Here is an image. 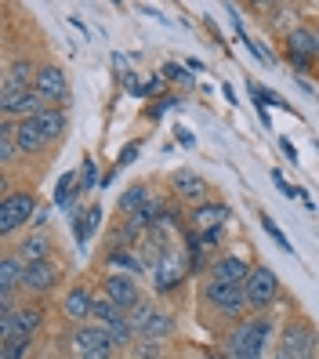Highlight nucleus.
Segmentation results:
<instances>
[{
    "label": "nucleus",
    "instance_id": "obj_37",
    "mask_svg": "<svg viewBox=\"0 0 319 359\" xmlns=\"http://www.w3.org/2000/svg\"><path fill=\"white\" fill-rule=\"evenodd\" d=\"M276 359H308V355H297V352H290V348H280V352H276Z\"/></svg>",
    "mask_w": 319,
    "mask_h": 359
},
{
    "label": "nucleus",
    "instance_id": "obj_12",
    "mask_svg": "<svg viewBox=\"0 0 319 359\" xmlns=\"http://www.w3.org/2000/svg\"><path fill=\"white\" fill-rule=\"evenodd\" d=\"M102 290H105V298H109L113 305H120L123 312H131L142 302V290H138L135 276H127V272H109V276H102Z\"/></svg>",
    "mask_w": 319,
    "mask_h": 359
},
{
    "label": "nucleus",
    "instance_id": "obj_11",
    "mask_svg": "<svg viewBox=\"0 0 319 359\" xmlns=\"http://www.w3.org/2000/svg\"><path fill=\"white\" fill-rule=\"evenodd\" d=\"M48 105L44 98H40L36 91H15V95H0V113H4V120L18 123V120H33L40 116Z\"/></svg>",
    "mask_w": 319,
    "mask_h": 359
},
{
    "label": "nucleus",
    "instance_id": "obj_8",
    "mask_svg": "<svg viewBox=\"0 0 319 359\" xmlns=\"http://www.w3.org/2000/svg\"><path fill=\"white\" fill-rule=\"evenodd\" d=\"M189 272L193 269L185 265L182 250L178 247H163V255L153 262V287H156V294H175L185 283Z\"/></svg>",
    "mask_w": 319,
    "mask_h": 359
},
{
    "label": "nucleus",
    "instance_id": "obj_36",
    "mask_svg": "<svg viewBox=\"0 0 319 359\" xmlns=\"http://www.w3.org/2000/svg\"><path fill=\"white\" fill-rule=\"evenodd\" d=\"M175 135H178V142H182V145H189V149H193V145H196V138L189 135V128H175Z\"/></svg>",
    "mask_w": 319,
    "mask_h": 359
},
{
    "label": "nucleus",
    "instance_id": "obj_27",
    "mask_svg": "<svg viewBox=\"0 0 319 359\" xmlns=\"http://www.w3.org/2000/svg\"><path fill=\"white\" fill-rule=\"evenodd\" d=\"M247 91H250V98H254V105H258V109H262V105H276V109L294 113V105H287L280 95H272L269 88H262V83H254V80H250V88H247Z\"/></svg>",
    "mask_w": 319,
    "mask_h": 359
},
{
    "label": "nucleus",
    "instance_id": "obj_26",
    "mask_svg": "<svg viewBox=\"0 0 319 359\" xmlns=\"http://www.w3.org/2000/svg\"><path fill=\"white\" fill-rule=\"evenodd\" d=\"M73 185H80V175L76 171H66V175L58 178V185H55V207H69L73 193H80V189H73Z\"/></svg>",
    "mask_w": 319,
    "mask_h": 359
},
{
    "label": "nucleus",
    "instance_id": "obj_29",
    "mask_svg": "<svg viewBox=\"0 0 319 359\" xmlns=\"http://www.w3.org/2000/svg\"><path fill=\"white\" fill-rule=\"evenodd\" d=\"M142 149H145V138H135V142H127L123 149H120V156H116V171H123V167H131L138 156H142Z\"/></svg>",
    "mask_w": 319,
    "mask_h": 359
},
{
    "label": "nucleus",
    "instance_id": "obj_33",
    "mask_svg": "<svg viewBox=\"0 0 319 359\" xmlns=\"http://www.w3.org/2000/svg\"><path fill=\"white\" fill-rule=\"evenodd\" d=\"M262 225H265V232H269V236H272L276 243H280V247L287 250V255H294V247H290V240L283 236V232H280V229H276V222H272V218H265V215H262Z\"/></svg>",
    "mask_w": 319,
    "mask_h": 359
},
{
    "label": "nucleus",
    "instance_id": "obj_23",
    "mask_svg": "<svg viewBox=\"0 0 319 359\" xmlns=\"http://www.w3.org/2000/svg\"><path fill=\"white\" fill-rule=\"evenodd\" d=\"M149 203H153V196H149V185L145 182H135V185H127V193L120 196V215L123 218H131V215H138V210H145Z\"/></svg>",
    "mask_w": 319,
    "mask_h": 359
},
{
    "label": "nucleus",
    "instance_id": "obj_38",
    "mask_svg": "<svg viewBox=\"0 0 319 359\" xmlns=\"http://www.w3.org/2000/svg\"><path fill=\"white\" fill-rule=\"evenodd\" d=\"M222 95H225V102H229V105H232V102H236V91H232V88H229V83H222Z\"/></svg>",
    "mask_w": 319,
    "mask_h": 359
},
{
    "label": "nucleus",
    "instance_id": "obj_31",
    "mask_svg": "<svg viewBox=\"0 0 319 359\" xmlns=\"http://www.w3.org/2000/svg\"><path fill=\"white\" fill-rule=\"evenodd\" d=\"M80 193H88V189H98V171H95V160L83 156V167H80Z\"/></svg>",
    "mask_w": 319,
    "mask_h": 359
},
{
    "label": "nucleus",
    "instance_id": "obj_21",
    "mask_svg": "<svg viewBox=\"0 0 319 359\" xmlns=\"http://www.w3.org/2000/svg\"><path fill=\"white\" fill-rule=\"evenodd\" d=\"M33 123H36V131L44 135L51 145H58L62 135L69 131V113L66 109H44L40 116H33Z\"/></svg>",
    "mask_w": 319,
    "mask_h": 359
},
{
    "label": "nucleus",
    "instance_id": "obj_15",
    "mask_svg": "<svg viewBox=\"0 0 319 359\" xmlns=\"http://www.w3.org/2000/svg\"><path fill=\"white\" fill-rule=\"evenodd\" d=\"M58 283H62V269H58L55 262L26 265V283H22L26 294H36V298H44V294H51Z\"/></svg>",
    "mask_w": 319,
    "mask_h": 359
},
{
    "label": "nucleus",
    "instance_id": "obj_19",
    "mask_svg": "<svg viewBox=\"0 0 319 359\" xmlns=\"http://www.w3.org/2000/svg\"><path fill=\"white\" fill-rule=\"evenodd\" d=\"M15 142H18V153L22 156H44L51 149V142L36 131L33 120H18L15 123Z\"/></svg>",
    "mask_w": 319,
    "mask_h": 359
},
{
    "label": "nucleus",
    "instance_id": "obj_13",
    "mask_svg": "<svg viewBox=\"0 0 319 359\" xmlns=\"http://www.w3.org/2000/svg\"><path fill=\"white\" fill-rule=\"evenodd\" d=\"M171 193H175V200H182L189 207H200V203H207V182L193 167H178V171H171Z\"/></svg>",
    "mask_w": 319,
    "mask_h": 359
},
{
    "label": "nucleus",
    "instance_id": "obj_25",
    "mask_svg": "<svg viewBox=\"0 0 319 359\" xmlns=\"http://www.w3.org/2000/svg\"><path fill=\"white\" fill-rule=\"evenodd\" d=\"M91 320L105 330V327H113V323H120V320H127V312L120 309V305H113L109 298H98L95 302V312H91Z\"/></svg>",
    "mask_w": 319,
    "mask_h": 359
},
{
    "label": "nucleus",
    "instance_id": "obj_1",
    "mask_svg": "<svg viewBox=\"0 0 319 359\" xmlns=\"http://www.w3.org/2000/svg\"><path fill=\"white\" fill-rule=\"evenodd\" d=\"M272 323L265 316H243L225 330V359H265Z\"/></svg>",
    "mask_w": 319,
    "mask_h": 359
},
{
    "label": "nucleus",
    "instance_id": "obj_7",
    "mask_svg": "<svg viewBox=\"0 0 319 359\" xmlns=\"http://www.w3.org/2000/svg\"><path fill=\"white\" fill-rule=\"evenodd\" d=\"M33 91L44 98L48 109H66V102H69V76H66V69H62L58 62H40Z\"/></svg>",
    "mask_w": 319,
    "mask_h": 359
},
{
    "label": "nucleus",
    "instance_id": "obj_14",
    "mask_svg": "<svg viewBox=\"0 0 319 359\" xmlns=\"http://www.w3.org/2000/svg\"><path fill=\"white\" fill-rule=\"evenodd\" d=\"M36 62L33 58H11L4 66V80H0V95H15V91H33L36 83Z\"/></svg>",
    "mask_w": 319,
    "mask_h": 359
},
{
    "label": "nucleus",
    "instance_id": "obj_3",
    "mask_svg": "<svg viewBox=\"0 0 319 359\" xmlns=\"http://www.w3.org/2000/svg\"><path fill=\"white\" fill-rule=\"evenodd\" d=\"M33 218H36V193L33 189H11V193H4V200H0V236L11 240Z\"/></svg>",
    "mask_w": 319,
    "mask_h": 359
},
{
    "label": "nucleus",
    "instance_id": "obj_24",
    "mask_svg": "<svg viewBox=\"0 0 319 359\" xmlns=\"http://www.w3.org/2000/svg\"><path fill=\"white\" fill-rule=\"evenodd\" d=\"M98 222H102V207H98V203H91L88 210H76V222H73V236H76V243H88V240L95 236Z\"/></svg>",
    "mask_w": 319,
    "mask_h": 359
},
{
    "label": "nucleus",
    "instance_id": "obj_34",
    "mask_svg": "<svg viewBox=\"0 0 319 359\" xmlns=\"http://www.w3.org/2000/svg\"><path fill=\"white\" fill-rule=\"evenodd\" d=\"M272 182H276V189H280V193L290 200V196H301V189H297V185H290L287 178H283V171H272Z\"/></svg>",
    "mask_w": 319,
    "mask_h": 359
},
{
    "label": "nucleus",
    "instance_id": "obj_2",
    "mask_svg": "<svg viewBox=\"0 0 319 359\" xmlns=\"http://www.w3.org/2000/svg\"><path fill=\"white\" fill-rule=\"evenodd\" d=\"M200 302L207 316H218L225 323H240L243 312H247V298H243V287L236 283H218V280H207L200 290Z\"/></svg>",
    "mask_w": 319,
    "mask_h": 359
},
{
    "label": "nucleus",
    "instance_id": "obj_30",
    "mask_svg": "<svg viewBox=\"0 0 319 359\" xmlns=\"http://www.w3.org/2000/svg\"><path fill=\"white\" fill-rule=\"evenodd\" d=\"M189 66H178V62H167V66L160 69V76L163 80H171V83H182V88H189V83H193V76L185 73Z\"/></svg>",
    "mask_w": 319,
    "mask_h": 359
},
{
    "label": "nucleus",
    "instance_id": "obj_20",
    "mask_svg": "<svg viewBox=\"0 0 319 359\" xmlns=\"http://www.w3.org/2000/svg\"><path fill=\"white\" fill-rule=\"evenodd\" d=\"M51 247H55V240L48 232H29V236L15 247V255L26 265H36V262H51Z\"/></svg>",
    "mask_w": 319,
    "mask_h": 359
},
{
    "label": "nucleus",
    "instance_id": "obj_22",
    "mask_svg": "<svg viewBox=\"0 0 319 359\" xmlns=\"http://www.w3.org/2000/svg\"><path fill=\"white\" fill-rule=\"evenodd\" d=\"M175 334V316L171 312H163V309H153V316L145 320L142 327V341H163V337H171Z\"/></svg>",
    "mask_w": 319,
    "mask_h": 359
},
{
    "label": "nucleus",
    "instance_id": "obj_5",
    "mask_svg": "<svg viewBox=\"0 0 319 359\" xmlns=\"http://www.w3.org/2000/svg\"><path fill=\"white\" fill-rule=\"evenodd\" d=\"M229 218H232V210H229L225 203L207 200V203H200V207L189 210V225H185V229L196 232L203 247H215V243L222 240V229L229 225Z\"/></svg>",
    "mask_w": 319,
    "mask_h": 359
},
{
    "label": "nucleus",
    "instance_id": "obj_6",
    "mask_svg": "<svg viewBox=\"0 0 319 359\" xmlns=\"http://www.w3.org/2000/svg\"><path fill=\"white\" fill-rule=\"evenodd\" d=\"M243 298H247V312L262 316L265 309H272V302L280 298V280L269 265H254L250 276L243 280Z\"/></svg>",
    "mask_w": 319,
    "mask_h": 359
},
{
    "label": "nucleus",
    "instance_id": "obj_32",
    "mask_svg": "<svg viewBox=\"0 0 319 359\" xmlns=\"http://www.w3.org/2000/svg\"><path fill=\"white\" fill-rule=\"evenodd\" d=\"M171 105H178V98H175V95H160V98H156V105H149V109H145V116H149V120H160L167 109H171Z\"/></svg>",
    "mask_w": 319,
    "mask_h": 359
},
{
    "label": "nucleus",
    "instance_id": "obj_18",
    "mask_svg": "<svg viewBox=\"0 0 319 359\" xmlns=\"http://www.w3.org/2000/svg\"><path fill=\"white\" fill-rule=\"evenodd\" d=\"M95 302H98L95 294L83 287V283H76V287L66 294V298H62V312H66V320H73V323L80 327V323H88V320H91Z\"/></svg>",
    "mask_w": 319,
    "mask_h": 359
},
{
    "label": "nucleus",
    "instance_id": "obj_17",
    "mask_svg": "<svg viewBox=\"0 0 319 359\" xmlns=\"http://www.w3.org/2000/svg\"><path fill=\"white\" fill-rule=\"evenodd\" d=\"M250 269H254V265H247V262H243V258H236V255H218L215 262H210V269H207V280L243 287V280L250 276Z\"/></svg>",
    "mask_w": 319,
    "mask_h": 359
},
{
    "label": "nucleus",
    "instance_id": "obj_28",
    "mask_svg": "<svg viewBox=\"0 0 319 359\" xmlns=\"http://www.w3.org/2000/svg\"><path fill=\"white\" fill-rule=\"evenodd\" d=\"M33 348V337H11V341H0V359H26Z\"/></svg>",
    "mask_w": 319,
    "mask_h": 359
},
{
    "label": "nucleus",
    "instance_id": "obj_4",
    "mask_svg": "<svg viewBox=\"0 0 319 359\" xmlns=\"http://www.w3.org/2000/svg\"><path fill=\"white\" fill-rule=\"evenodd\" d=\"M44 305L36 302H22L15 309H0V341H11V337H33L44 327Z\"/></svg>",
    "mask_w": 319,
    "mask_h": 359
},
{
    "label": "nucleus",
    "instance_id": "obj_16",
    "mask_svg": "<svg viewBox=\"0 0 319 359\" xmlns=\"http://www.w3.org/2000/svg\"><path fill=\"white\" fill-rule=\"evenodd\" d=\"M26 283V262L15 255V250H8L4 262H0V290H4V302H0V309H15V290Z\"/></svg>",
    "mask_w": 319,
    "mask_h": 359
},
{
    "label": "nucleus",
    "instance_id": "obj_9",
    "mask_svg": "<svg viewBox=\"0 0 319 359\" xmlns=\"http://www.w3.org/2000/svg\"><path fill=\"white\" fill-rule=\"evenodd\" d=\"M73 348L80 359H113V341H109V334H105L98 323H80L73 330Z\"/></svg>",
    "mask_w": 319,
    "mask_h": 359
},
{
    "label": "nucleus",
    "instance_id": "obj_35",
    "mask_svg": "<svg viewBox=\"0 0 319 359\" xmlns=\"http://www.w3.org/2000/svg\"><path fill=\"white\" fill-rule=\"evenodd\" d=\"M280 149H283V156H287L290 163H297V149H294V142H287V138H280Z\"/></svg>",
    "mask_w": 319,
    "mask_h": 359
},
{
    "label": "nucleus",
    "instance_id": "obj_10",
    "mask_svg": "<svg viewBox=\"0 0 319 359\" xmlns=\"http://www.w3.org/2000/svg\"><path fill=\"white\" fill-rule=\"evenodd\" d=\"M280 348H290L297 355H315L319 348V330L305 320V316H294V320L283 323V334H280Z\"/></svg>",
    "mask_w": 319,
    "mask_h": 359
}]
</instances>
